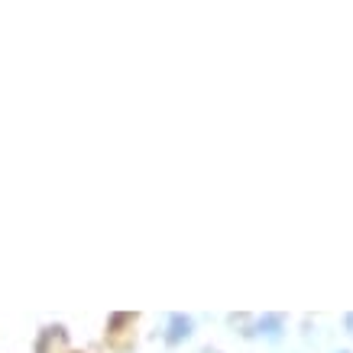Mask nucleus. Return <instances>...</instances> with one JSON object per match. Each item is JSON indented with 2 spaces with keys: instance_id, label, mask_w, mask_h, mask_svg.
Instances as JSON below:
<instances>
[{
  "instance_id": "nucleus-1",
  "label": "nucleus",
  "mask_w": 353,
  "mask_h": 353,
  "mask_svg": "<svg viewBox=\"0 0 353 353\" xmlns=\"http://www.w3.org/2000/svg\"><path fill=\"white\" fill-rule=\"evenodd\" d=\"M188 334H192V318H185V314H172L165 341H169V343H182Z\"/></svg>"
},
{
  "instance_id": "nucleus-2",
  "label": "nucleus",
  "mask_w": 353,
  "mask_h": 353,
  "mask_svg": "<svg viewBox=\"0 0 353 353\" xmlns=\"http://www.w3.org/2000/svg\"><path fill=\"white\" fill-rule=\"evenodd\" d=\"M347 327H350V334H353V314H347Z\"/></svg>"
}]
</instances>
